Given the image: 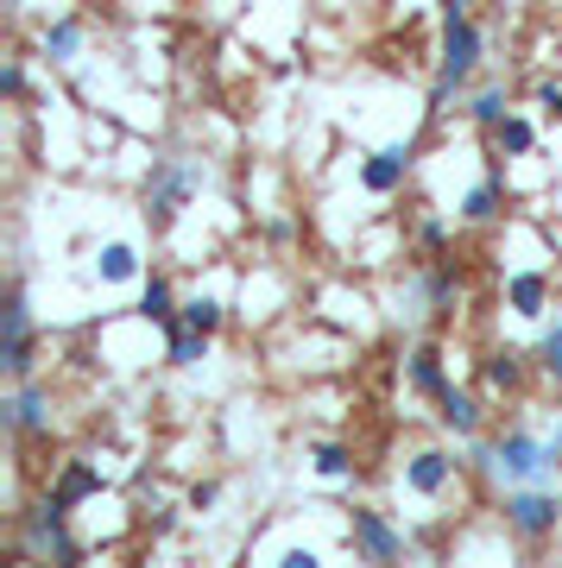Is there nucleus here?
Wrapping results in <instances>:
<instances>
[{
    "label": "nucleus",
    "mask_w": 562,
    "mask_h": 568,
    "mask_svg": "<svg viewBox=\"0 0 562 568\" xmlns=\"http://www.w3.org/2000/svg\"><path fill=\"white\" fill-rule=\"evenodd\" d=\"M531 361H538L543 373H550V379H556V386H562V316H556V323H550V335H543V342H538V354H531Z\"/></svg>",
    "instance_id": "nucleus-26"
},
{
    "label": "nucleus",
    "mask_w": 562,
    "mask_h": 568,
    "mask_svg": "<svg viewBox=\"0 0 562 568\" xmlns=\"http://www.w3.org/2000/svg\"><path fill=\"white\" fill-rule=\"evenodd\" d=\"M493 145H500V159H531V152H538V126L524 121V114H505V121L493 126Z\"/></svg>",
    "instance_id": "nucleus-16"
},
{
    "label": "nucleus",
    "mask_w": 562,
    "mask_h": 568,
    "mask_svg": "<svg viewBox=\"0 0 562 568\" xmlns=\"http://www.w3.org/2000/svg\"><path fill=\"white\" fill-rule=\"evenodd\" d=\"M418 241H423V253H442V246H449V222H436V215H430V222L418 227Z\"/></svg>",
    "instance_id": "nucleus-27"
},
{
    "label": "nucleus",
    "mask_w": 562,
    "mask_h": 568,
    "mask_svg": "<svg viewBox=\"0 0 562 568\" xmlns=\"http://www.w3.org/2000/svg\"><path fill=\"white\" fill-rule=\"evenodd\" d=\"M404 386L418 392V398H442V392L455 386V379H449V366H442V347L436 342H418L411 354H404Z\"/></svg>",
    "instance_id": "nucleus-11"
},
{
    "label": "nucleus",
    "mask_w": 562,
    "mask_h": 568,
    "mask_svg": "<svg viewBox=\"0 0 562 568\" xmlns=\"http://www.w3.org/2000/svg\"><path fill=\"white\" fill-rule=\"evenodd\" d=\"M178 530V506H152V537H171Z\"/></svg>",
    "instance_id": "nucleus-31"
},
{
    "label": "nucleus",
    "mask_w": 562,
    "mask_h": 568,
    "mask_svg": "<svg viewBox=\"0 0 562 568\" xmlns=\"http://www.w3.org/2000/svg\"><path fill=\"white\" fill-rule=\"evenodd\" d=\"M468 114H474V121H481V126H500L505 114H512V108H505V89H500V82H486L481 95L468 102Z\"/></svg>",
    "instance_id": "nucleus-24"
},
{
    "label": "nucleus",
    "mask_w": 562,
    "mask_h": 568,
    "mask_svg": "<svg viewBox=\"0 0 562 568\" xmlns=\"http://www.w3.org/2000/svg\"><path fill=\"white\" fill-rule=\"evenodd\" d=\"M0 429L7 436H44L51 429V392L39 379H20L13 398H0Z\"/></svg>",
    "instance_id": "nucleus-8"
},
{
    "label": "nucleus",
    "mask_w": 562,
    "mask_h": 568,
    "mask_svg": "<svg viewBox=\"0 0 562 568\" xmlns=\"http://www.w3.org/2000/svg\"><path fill=\"white\" fill-rule=\"evenodd\" d=\"M481 26L468 20V0H449L442 7V51H436V89H430V114H442L449 108V95H462L468 77L481 70Z\"/></svg>",
    "instance_id": "nucleus-1"
},
{
    "label": "nucleus",
    "mask_w": 562,
    "mask_h": 568,
    "mask_svg": "<svg viewBox=\"0 0 562 568\" xmlns=\"http://www.w3.org/2000/svg\"><path fill=\"white\" fill-rule=\"evenodd\" d=\"M550 467H562L556 448L538 443L531 429H505L500 436V480H512V487H538V480H550Z\"/></svg>",
    "instance_id": "nucleus-6"
},
{
    "label": "nucleus",
    "mask_w": 562,
    "mask_h": 568,
    "mask_svg": "<svg viewBox=\"0 0 562 568\" xmlns=\"http://www.w3.org/2000/svg\"><path fill=\"white\" fill-rule=\"evenodd\" d=\"M0 366H7V379L20 386V379H32V304H26V291L13 284L7 291V304H0Z\"/></svg>",
    "instance_id": "nucleus-5"
},
{
    "label": "nucleus",
    "mask_w": 562,
    "mask_h": 568,
    "mask_svg": "<svg viewBox=\"0 0 562 568\" xmlns=\"http://www.w3.org/2000/svg\"><path fill=\"white\" fill-rule=\"evenodd\" d=\"M411 164H418V145L399 140V145H380L373 159L361 164V183L373 190V196H392V190H404V178H411Z\"/></svg>",
    "instance_id": "nucleus-10"
},
{
    "label": "nucleus",
    "mask_w": 562,
    "mask_h": 568,
    "mask_svg": "<svg viewBox=\"0 0 562 568\" xmlns=\"http://www.w3.org/2000/svg\"><path fill=\"white\" fill-rule=\"evenodd\" d=\"M455 291H462L455 265H430V272H423V304H430V310H449V304H455Z\"/></svg>",
    "instance_id": "nucleus-22"
},
{
    "label": "nucleus",
    "mask_w": 562,
    "mask_h": 568,
    "mask_svg": "<svg viewBox=\"0 0 562 568\" xmlns=\"http://www.w3.org/2000/svg\"><path fill=\"white\" fill-rule=\"evenodd\" d=\"M538 108L550 121H562V82H538Z\"/></svg>",
    "instance_id": "nucleus-29"
},
{
    "label": "nucleus",
    "mask_w": 562,
    "mask_h": 568,
    "mask_svg": "<svg viewBox=\"0 0 562 568\" xmlns=\"http://www.w3.org/2000/svg\"><path fill=\"white\" fill-rule=\"evenodd\" d=\"M164 335H171V347H164V354H171V366H197L202 354H209V335H202V328H190V323H171Z\"/></svg>",
    "instance_id": "nucleus-20"
},
{
    "label": "nucleus",
    "mask_w": 562,
    "mask_h": 568,
    "mask_svg": "<svg viewBox=\"0 0 562 568\" xmlns=\"http://www.w3.org/2000/svg\"><path fill=\"white\" fill-rule=\"evenodd\" d=\"M96 278H101V284L140 278V246H133V241H108V246L96 253Z\"/></svg>",
    "instance_id": "nucleus-15"
},
{
    "label": "nucleus",
    "mask_w": 562,
    "mask_h": 568,
    "mask_svg": "<svg viewBox=\"0 0 562 568\" xmlns=\"http://www.w3.org/2000/svg\"><path fill=\"white\" fill-rule=\"evenodd\" d=\"M44 58L51 63H77L82 58V20H51L44 26Z\"/></svg>",
    "instance_id": "nucleus-19"
},
{
    "label": "nucleus",
    "mask_w": 562,
    "mask_h": 568,
    "mask_svg": "<svg viewBox=\"0 0 562 568\" xmlns=\"http://www.w3.org/2000/svg\"><path fill=\"white\" fill-rule=\"evenodd\" d=\"M505 310L512 316H543L550 310V272H505Z\"/></svg>",
    "instance_id": "nucleus-13"
},
{
    "label": "nucleus",
    "mask_w": 562,
    "mask_h": 568,
    "mask_svg": "<svg viewBox=\"0 0 562 568\" xmlns=\"http://www.w3.org/2000/svg\"><path fill=\"white\" fill-rule=\"evenodd\" d=\"M493 215H500V183H493V178H481V183H474V190L462 196V222H474V227H481V222H493Z\"/></svg>",
    "instance_id": "nucleus-21"
},
{
    "label": "nucleus",
    "mask_w": 562,
    "mask_h": 568,
    "mask_svg": "<svg viewBox=\"0 0 562 568\" xmlns=\"http://www.w3.org/2000/svg\"><path fill=\"white\" fill-rule=\"evenodd\" d=\"M524 373H531V361H524L519 347H500V354H486V386L493 392H519Z\"/></svg>",
    "instance_id": "nucleus-18"
},
{
    "label": "nucleus",
    "mask_w": 562,
    "mask_h": 568,
    "mask_svg": "<svg viewBox=\"0 0 562 568\" xmlns=\"http://www.w3.org/2000/svg\"><path fill=\"white\" fill-rule=\"evenodd\" d=\"M202 190V164L183 159V152H164V159H152V178H145V215H152V227H171L190 209V196Z\"/></svg>",
    "instance_id": "nucleus-2"
},
{
    "label": "nucleus",
    "mask_w": 562,
    "mask_h": 568,
    "mask_svg": "<svg viewBox=\"0 0 562 568\" xmlns=\"http://www.w3.org/2000/svg\"><path fill=\"white\" fill-rule=\"evenodd\" d=\"M436 417H442V429H449V436H462V443H474V436H481V398H474V392H462V386H449L436 398Z\"/></svg>",
    "instance_id": "nucleus-12"
},
{
    "label": "nucleus",
    "mask_w": 562,
    "mask_h": 568,
    "mask_svg": "<svg viewBox=\"0 0 562 568\" xmlns=\"http://www.w3.org/2000/svg\"><path fill=\"white\" fill-rule=\"evenodd\" d=\"M96 493H101V474L89 462H63V474L51 480V499H63L70 511H77L82 499H96Z\"/></svg>",
    "instance_id": "nucleus-14"
},
{
    "label": "nucleus",
    "mask_w": 562,
    "mask_h": 568,
    "mask_svg": "<svg viewBox=\"0 0 562 568\" xmlns=\"http://www.w3.org/2000/svg\"><path fill=\"white\" fill-rule=\"evenodd\" d=\"M455 474H462V462L449 455V448H418L411 462H404V493H418V499H442V493L455 487Z\"/></svg>",
    "instance_id": "nucleus-9"
},
{
    "label": "nucleus",
    "mask_w": 562,
    "mask_h": 568,
    "mask_svg": "<svg viewBox=\"0 0 562 568\" xmlns=\"http://www.w3.org/2000/svg\"><path fill=\"white\" fill-rule=\"evenodd\" d=\"M348 537H354V556H361V562H399L404 556V530L373 506L348 511Z\"/></svg>",
    "instance_id": "nucleus-7"
},
{
    "label": "nucleus",
    "mask_w": 562,
    "mask_h": 568,
    "mask_svg": "<svg viewBox=\"0 0 562 568\" xmlns=\"http://www.w3.org/2000/svg\"><path fill=\"white\" fill-rule=\"evenodd\" d=\"M0 95H7V102L26 95V63H7V70H0Z\"/></svg>",
    "instance_id": "nucleus-28"
},
{
    "label": "nucleus",
    "mask_w": 562,
    "mask_h": 568,
    "mask_svg": "<svg viewBox=\"0 0 562 568\" xmlns=\"http://www.w3.org/2000/svg\"><path fill=\"white\" fill-rule=\"evenodd\" d=\"M215 499H221L215 480H197V487H190V511H215Z\"/></svg>",
    "instance_id": "nucleus-30"
},
{
    "label": "nucleus",
    "mask_w": 562,
    "mask_h": 568,
    "mask_svg": "<svg viewBox=\"0 0 562 568\" xmlns=\"http://www.w3.org/2000/svg\"><path fill=\"white\" fill-rule=\"evenodd\" d=\"M284 568H317V549H284Z\"/></svg>",
    "instance_id": "nucleus-32"
},
{
    "label": "nucleus",
    "mask_w": 562,
    "mask_h": 568,
    "mask_svg": "<svg viewBox=\"0 0 562 568\" xmlns=\"http://www.w3.org/2000/svg\"><path fill=\"white\" fill-rule=\"evenodd\" d=\"M20 544L32 549V556H51V562H82V544L70 537V506H63V499H51V493L26 511Z\"/></svg>",
    "instance_id": "nucleus-4"
},
{
    "label": "nucleus",
    "mask_w": 562,
    "mask_h": 568,
    "mask_svg": "<svg viewBox=\"0 0 562 568\" xmlns=\"http://www.w3.org/2000/svg\"><path fill=\"white\" fill-rule=\"evenodd\" d=\"M310 462H317L322 480H348V474H354V455H348L342 443H317L310 448Z\"/></svg>",
    "instance_id": "nucleus-23"
},
{
    "label": "nucleus",
    "mask_w": 562,
    "mask_h": 568,
    "mask_svg": "<svg viewBox=\"0 0 562 568\" xmlns=\"http://www.w3.org/2000/svg\"><path fill=\"white\" fill-rule=\"evenodd\" d=\"M178 291H171V278H145V291H140V316L145 323H159V328H171L178 323Z\"/></svg>",
    "instance_id": "nucleus-17"
},
{
    "label": "nucleus",
    "mask_w": 562,
    "mask_h": 568,
    "mask_svg": "<svg viewBox=\"0 0 562 568\" xmlns=\"http://www.w3.org/2000/svg\"><path fill=\"white\" fill-rule=\"evenodd\" d=\"M178 323L202 328V335H215V328H221V304H215V297H190V304L178 310Z\"/></svg>",
    "instance_id": "nucleus-25"
},
{
    "label": "nucleus",
    "mask_w": 562,
    "mask_h": 568,
    "mask_svg": "<svg viewBox=\"0 0 562 568\" xmlns=\"http://www.w3.org/2000/svg\"><path fill=\"white\" fill-rule=\"evenodd\" d=\"M500 518H505V530L512 537H524V544H543V537H556V525H562V493L556 487H512L505 493V506H500Z\"/></svg>",
    "instance_id": "nucleus-3"
}]
</instances>
